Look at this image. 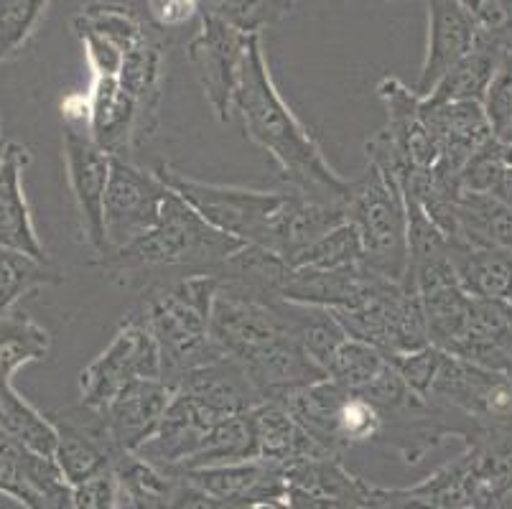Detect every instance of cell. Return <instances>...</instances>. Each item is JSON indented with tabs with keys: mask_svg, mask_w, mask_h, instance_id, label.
Here are the masks:
<instances>
[{
	"mask_svg": "<svg viewBox=\"0 0 512 509\" xmlns=\"http://www.w3.org/2000/svg\"><path fill=\"white\" fill-rule=\"evenodd\" d=\"M235 118L255 146L271 153L281 168L283 179L293 186L296 194L324 204H347L352 181L342 176L324 161L319 146L299 118L288 110L283 97L273 84L268 64H265L260 34H253L242 59L240 82L235 92Z\"/></svg>",
	"mask_w": 512,
	"mask_h": 509,
	"instance_id": "obj_1",
	"label": "cell"
},
{
	"mask_svg": "<svg viewBox=\"0 0 512 509\" xmlns=\"http://www.w3.org/2000/svg\"><path fill=\"white\" fill-rule=\"evenodd\" d=\"M220 273H189L156 283L146 291L130 319L141 321L161 352V380L176 390L189 372L222 357L212 344V303Z\"/></svg>",
	"mask_w": 512,
	"mask_h": 509,
	"instance_id": "obj_2",
	"label": "cell"
},
{
	"mask_svg": "<svg viewBox=\"0 0 512 509\" xmlns=\"http://www.w3.org/2000/svg\"><path fill=\"white\" fill-rule=\"evenodd\" d=\"M242 247L245 245L240 240L204 222L179 194L169 189V199L156 227L133 245L102 255L100 268L123 283L143 280L146 275L156 278L153 283H158V275L164 270L186 268L189 273L220 270Z\"/></svg>",
	"mask_w": 512,
	"mask_h": 509,
	"instance_id": "obj_3",
	"label": "cell"
},
{
	"mask_svg": "<svg viewBox=\"0 0 512 509\" xmlns=\"http://www.w3.org/2000/svg\"><path fill=\"white\" fill-rule=\"evenodd\" d=\"M156 176L174 194H179L204 222L240 240L242 245L260 247L276 255L288 194L204 184V181L189 179L169 163H158Z\"/></svg>",
	"mask_w": 512,
	"mask_h": 509,
	"instance_id": "obj_4",
	"label": "cell"
},
{
	"mask_svg": "<svg viewBox=\"0 0 512 509\" xmlns=\"http://www.w3.org/2000/svg\"><path fill=\"white\" fill-rule=\"evenodd\" d=\"M344 217L362 242V265L403 283L408 273V209L398 181L367 163L365 174L352 179Z\"/></svg>",
	"mask_w": 512,
	"mask_h": 509,
	"instance_id": "obj_5",
	"label": "cell"
},
{
	"mask_svg": "<svg viewBox=\"0 0 512 509\" xmlns=\"http://www.w3.org/2000/svg\"><path fill=\"white\" fill-rule=\"evenodd\" d=\"M332 314L337 316L347 336L372 344L388 359H398L431 344L421 298L403 283L388 280L365 303Z\"/></svg>",
	"mask_w": 512,
	"mask_h": 509,
	"instance_id": "obj_6",
	"label": "cell"
},
{
	"mask_svg": "<svg viewBox=\"0 0 512 509\" xmlns=\"http://www.w3.org/2000/svg\"><path fill=\"white\" fill-rule=\"evenodd\" d=\"M136 380H161V352L151 331L128 316L105 352L79 375V403L102 413Z\"/></svg>",
	"mask_w": 512,
	"mask_h": 509,
	"instance_id": "obj_7",
	"label": "cell"
},
{
	"mask_svg": "<svg viewBox=\"0 0 512 509\" xmlns=\"http://www.w3.org/2000/svg\"><path fill=\"white\" fill-rule=\"evenodd\" d=\"M166 199L169 186L156 171H143L128 158H113L105 191V255L148 235L161 219Z\"/></svg>",
	"mask_w": 512,
	"mask_h": 509,
	"instance_id": "obj_8",
	"label": "cell"
},
{
	"mask_svg": "<svg viewBox=\"0 0 512 509\" xmlns=\"http://www.w3.org/2000/svg\"><path fill=\"white\" fill-rule=\"evenodd\" d=\"M250 36L253 34H245L240 28L202 11L199 31L186 46V56L202 84L204 97L222 123L235 118V92Z\"/></svg>",
	"mask_w": 512,
	"mask_h": 509,
	"instance_id": "obj_9",
	"label": "cell"
},
{
	"mask_svg": "<svg viewBox=\"0 0 512 509\" xmlns=\"http://www.w3.org/2000/svg\"><path fill=\"white\" fill-rule=\"evenodd\" d=\"M67 181L79 214V230L97 255H105V191L113 156L92 140L87 125L64 123Z\"/></svg>",
	"mask_w": 512,
	"mask_h": 509,
	"instance_id": "obj_10",
	"label": "cell"
},
{
	"mask_svg": "<svg viewBox=\"0 0 512 509\" xmlns=\"http://www.w3.org/2000/svg\"><path fill=\"white\" fill-rule=\"evenodd\" d=\"M49 418L57 428L54 461L69 487L95 479L105 471H113L120 456H125L115 446L113 436L107 431L105 415L100 410L79 403L77 408L59 410Z\"/></svg>",
	"mask_w": 512,
	"mask_h": 509,
	"instance_id": "obj_11",
	"label": "cell"
},
{
	"mask_svg": "<svg viewBox=\"0 0 512 509\" xmlns=\"http://www.w3.org/2000/svg\"><path fill=\"white\" fill-rule=\"evenodd\" d=\"M479 41L477 18L464 0H428V49L413 90L428 97L436 84L472 54Z\"/></svg>",
	"mask_w": 512,
	"mask_h": 509,
	"instance_id": "obj_12",
	"label": "cell"
},
{
	"mask_svg": "<svg viewBox=\"0 0 512 509\" xmlns=\"http://www.w3.org/2000/svg\"><path fill=\"white\" fill-rule=\"evenodd\" d=\"M286 499L293 509H362L372 484L349 474L339 456H316L286 466Z\"/></svg>",
	"mask_w": 512,
	"mask_h": 509,
	"instance_id": "obj_13",
	"label": "cell"
},
{
	"mask_svg": "<svg viewBox=\"0 0 512 509\" xmlns=\"http://www.w3.org/2000/svg\"><path fill=\"white\" fill-rule=\"evenodd\" d=\"M388 283V278L372 273L365 265H349L337 270L291 268L283 278L281 298L301 306L327 308V311H344L365 303L375 291Z\"/></svg>",
	"mask_w": 512,
	"mask_h": 509,
	"instance_id": "obj_14",
	"label": "cell"
},
{
	"mask_svg": "<svg viewBox=\"0 0 512 509\" xmlns=\"http://www.w3.org/2000/svg\"><path fill=\"white\" fill-rule=\"evenodd\" d=\"M197 487L220 499L230 509H248L286 499V469L271 461H237V464L207 466V469L181 471Z\"/></svg>",
	"mask_w": 512,
	"mask_h": 509,
	"instance_id": "obj_15",
	"label": "cell"
},
{
	"mask_svg": "<svg viewBox=\"0 0 512 509\" xmlns=\"http://www.w3.org/2000/svg\"><path fill=\"white\" fill-rule=\"evenodd\" d=\"M174 387L164 380H136L118 392V398L102 410L107 431L120 454H136L138 448L158 431L171 400Z\"/></svg>",
	"mask_w": 512,
	"mask_h": 509,
	"instance_id": "obj_16",
	"label": "cell"
},
{
	"mask_svg": "<svg viewBox=\"0 0 512 509\" xmlns=\"http://www.w3.org/2000/svg\"><path fill=\"white\" fill-rule=\"evenodd\" d=\"M421 115L428 130L439 140V163L462 176V168L487 140L495 138L482 102H421Z\"/></svg>",
	"mask_w": 512,
	"mask_h": 509,
	"instance_id": "obj_17",
	"label": "cell"
},
{
	"mask_svg": "<svg viewBox=\"0 0 512 509\" xmlns=\"http://www.w3.org/2000/svg\"><path fill=\"white\" fill-rule=\"evenodd\" d=\"M29 163V148L21 143H8L0 163V250L21 252L34 260H49L36 235L26 191H23V171Z\"/></svg>",
	"mask_w": 512,
	"mask_h": 509,
	"instance_id": "obj_18",
	"label": "cell"
},
{
	"mask_svg": "<svg viewBox=\"0 0 512 509\" xmlns=\"http://www.w3.org/2000/svg\"><path fill=\"white\" fill-rule=\"evenodd\" d=\"M90 130L92 140L113 158H128L141 148L138 135V110L136 102L123 90L118 77H92L90 92Z\"/></svg>",
	"mask_w": 512,
	"mask_h": 509,
	"instance_id": "obj_19",
	"label": "cell"
},
{
	"mask_svg": "<svg viewBox=\"0 0 512 509\" xmlns=\"http://www.w3.org/2000/svg\"><path fill=\"white\" fill-rule=\"evenodd\" d=\"M377 95L388 110L385 130L390 133L398 151L403 153V158L421 171L434 168L441 158V148L421 115L423 97L395 77H385L377 84Z\"/></svg>",
	"mask_w": 512,
	"mask_h": 509,
	"instance_id": "obj_20",
	"label": "cell"
},
{
	"mask_svg": "<svg viewBox=\"0 0 512 509\" xmlns=\"http://www.w3.org/2000/svg\"><path fill=\"white\" fill-rule=\"evenodd\" d=\"M253 431V456L278 466H291L316 456H334L321 446L281 403H260L248 413Z\"/></svg>",
	"mask_w": 512,
	"mask_h": 509,
	"instance_id": "obj_21",
	"label": "cell"
},
{
	"mask_svg": "<svg viewBox=\"0 0 512 509\" xmlns=\"http://www.w3.org/2000/svg\"><path fill=\"white\" fill-rule=\"evenodd\" d=\"M123 90L133 97L138 110V135L141 146L153 138L161 115L166 84V51L151 34L130 49L123 59V69L118 74Z\"/></svg>",
	"mask_w": 512,
	"mask_h": 509,
	"instance_id": "obj_22",
	"label": "cell"
},
{
	"mask_svg": "<svg viewBox=\"0 0 512 509\" xmlns=\"http://www.w3.org/2000/svg\"><path fill=\"white\" fill-rule=\"evenodd\" d=\"M462 456L474 507L505 504L512 494V431H487L474 436Z\"/></svg>",
	"mask_w": 512,
	"mask_h": 509,
	"instance_id": "obj_23",
	"label": "cell"
},
{
	"mask_svg": "<svg viewBox=\"0 0 512 509\" xmlns=\"http://www.w3.org/2000/svg\"><path fill=\"white\" fill-rule=\"evenodd\" d=\"M176 390L189 392V395L207 403L209 408L217 410L225 418L245 415L258 408L260 403H265L253 387V382L248 380L245 370L227 357H217L204 364V367H199V370L189 372L176 385Z\"/></svg>",
	"mask_w": 512,
	"mask_h": 509,
	"instance_id": "obj_24",
	"label": "cell"
},
{
	"mask_svg": "<svg viewBox=\"0 0 512 509\" xmlns=\"http://www.w3.org/2000/svg\"><path fill=\"white\" fill-rule=\"evenodd\" d=\"M449 258L464 291L474 298L512 303V255L497 247L469 245L449 237Z\"/></svg>",
	"mask_w": 512,
	"mask_h": 509,
	"instance_id": "obj_25",
	"label": "cell"
},
{
	"mask_svg": "<svg viewBox=\"0 0 512 509\" xmlns=\"http://www.w3.org/2000/svg\"><path fill=\"white\" fill-rule=\"evenodd\" d=\"M347 387H342L339 382H334L332 377H324L319 382H311V385L301 387V390L291 392L288 398L281 400L283 408L299 420L301 426L327 448L329 454L339 456L342 459V448L337 441V420L339 410L347 403L349 398Z\"/></svg>",
	"mask_w": 512,
	"mask_h": 509,
	"instance_id": "obj_26",
	"label": "cell"
},
{
	"mask_svg": "<svg viewBox=\"0 0 512 509\" xmlns=\"http://www.w3.org/2000/svg\"><path fill=\"white\" fill-rule=\"evenodd\" d=\"M502 64H505L502 51H497L487 41H477L472 54L464 56L423 100L431 105H441V102H482L484 105V97L490 92L492 79L497 77Z\"/></svg>",
	"mask_w": 512,
	"mask_h": 509,
	"instance_id": "obj_27",
	"label": "cell"
},
{
	"mask_svg": "<svg viewBox=\"0 0 512 509\" xmlns=\"http://www.w3.org/2000/svg\"><path fill=\"white\" fill-rule=\"evenodd\" d=\"M51 334L23 311L0 314V380L13 382L21 367L39 362L49 354Z\"/></svg>",
	"mask_w": 512,
	"mask_h": 509,
	"instance_id": "obj_28",
	"label": "cell"
},
{
	"mask_svg": "<svg viewBox=\"0 0 512 509\" xmlns=\"http://www.w3.org/2000/svg\"><path fill=\"white\" fill-rule=\"evenodd\" d=\"M0 428L46 459H54L57 454V428L51 418L23 400L13 382L6 380H0Z\"/></svg>",
	"mask_w": 512,
	"mask_h": 509,
	"instance_id": "obj_29",
	"label": "cell"
},
{
	"mask_svg": "<svg viewBox=\"0 0 512 509\" xmlns=\"http://www.w3.org/2000/svg\"><path fill=\"white\" fill-rule=\"evenodd\" d=\"M253 456V431H250V418L245 415H232V418L220 420L202 446L189 456L181 469L174 471H189V469H207V466H222V464H237V461H250Z\"/></svg>",
	"mask_w": 512,
	"mask_h": 509,
	"instance_id": "obj_30",
	"label": "cell"
},
{
	"mask_svg": "<svg viewBox=\"0 0 512 509\" xmlns=\"http://www.w3.org/2000/svg\"><path fill=\"white\" fill-rule=\"evenodd\" d=\"M62 280L64 273L51 260H34L21 252L0 250V314L11 311L26 293L57 286Z\"/></svg>",
	"mask_w": 512,
	"mask_h": 509,
	"instance_id": "obj_31",
	"label": "cell"
},
{
	"mask_svg": "<svg viewBox=\"0 0 512 509\" xmlns=\"http://www.w3.org/2000/svg\"><path fill=\"white\" fill-rule=\"evenodd\" d=\"M390 367V359L372 344L349 336L329 362L327 375L352 392H365Z\"/></svg>",
	"mask_w": 512,
	"mask_h": 509,
	"instance_id": "obj_32",
	"label": "cell"
},
{
	"mask_svg": "<svg viewBox=\"0 0 512 509\" xmlns=\"http://www.w3.org/2000/svg\"><path fill=\"white\" fill-rule=\"evenodd\" d=\"M296 339H299V344L304 347V352L319 364L321 370L327 372L329 362H332L337 349L347 342L349 336L332 311L316 306H301L299 303Z\"/></svg>",
	"mask_w": 512,
	"mask_h": 509,
	"instance_id": "obj_33",
	"label": "cell"
},
{
	"mask_svg": "<svg viewBox=\"0 0 512 509\" xmlns=\"http://www.w3.org/2000/svg\"><path fill=\"white\" fill-rule=\"evenodd\" d=\"M362 263V242L349 222L339 224L332 232L306 247L291 260V268L337 270Z\"/></svg>",
	"mask_w": 512,
	"mask_h": 509,
	"instance_id": "obj_34",
	"label": "cell"
},
{
	"mask_svg": "<svg viewBox=\"0 0 512 509\" xmlns=\"http://www.w3.org/2000/svg\"><path fill=\"white\" fill-rule=\"evenodd\" d=\"M296 0H202V11L245 34H260L265 26L286 16Z\"/></svg>",
	"mask_w": 512,
	"mask_h": 509,
	"instance_id": "obj_35",
	"label": "cell"
},
{
	"mask_svg": "<svg viewBox=\"0 0 512 509\" xmlns=\"http://www.w3.org/2000/svg\"><path fill=\"white\" fill-rule=\"evenodd\" d=\"M79 23L90 26L92 31H97L100 36H105L110 44L118 46L123 54H128L130 49H136L143 39L148 36L146 26L141 23V18L130 8L123 6H105V3H90V6L82 8V13H77Z\"/></svg>",
	"mask_w": 512,
	"mask_h": 509,
	"instance_id": "obj_36",
	"label": "cell"
},
{
	"mask_svg": "<svg viewBox=\"0 0 512 509\" xmlns=\"http://www.w3.org/2000/svg\"><path fill=\"white\" fill-rule=\"evenodd\" d=\"M49 0H0V64L26 46Z\"/></svg>",
	"mask_w": 512,
	"mask_h": 509,
	"instance_id": "obj_37",
	"label": "cell"
},
{
	"mask_svg": "<svg viewBox=\"0 0 512 509\" xmlns=\"http://www.w3.org/2000/svg\"><path fill=\"white\" fill-rule=\"evenodd\" d=\"M505 143L500 138L487 140L462 168V189L472 194H495L502 174H505Z\"/></svg>",
	"mask_w": 512,
	"mask_h": 509,
	"instance_id": "obj_38",
	"label": "cell"
},
{
	"mask_svg": "<svg viewBox=\"0 0 512 509\" xmlns=\"http://www.w3.org/2000/svg\"><path fill=\"white\" fill-rule=\"evenodd\" d=\"M444 357L446 352H441L434 344H428V347L418 349V352L403 354V357L390 359V362L395 364V370L403 377V382L428 405V395H431V387H434L436 377H439Z\"/></svg>",
	"mask_w": 512,
	"mask_h": 509,
	"instance_id": "obj_39",
	"label": "cell"
},
{
	"mask_svg": "<svg viewBox=\"0 0 512 509\" xmlns=\"http://www.w3.org/2000/svg\"><path fill=\"white\" fill-rule=\"evenodd\" d=\"M72 26H74V34L79 36L82 46H85V56H87V64H90L92 77H118L125 59L123 51H120L115 44H110L105 36L92 31L90 26L79 23L77 18L72 21Z\"/></svg>",
	"mask_w": 512,
	"mask_h": 509,
	"instance_id": "obj_40",
	"label": "cell"
},
{
	"mask_svg": "<svg viewBox=\"0 0 512 509\" xmlns=\"http://www.w3.org/2000/svg\"><path fill=\"white\" fill-rule=\"evenodd\" d=\"M484 112L490 118L495 138L505 140L512 130V62H505L492 79L490 92L484 97Z\"/></svg>",
	"mask_w": 512,
	"mask_h": 509,
	"instance_id": "obj_41",
	"label": "cell"
},
{
	"mask_svg": "<svg viewBox=\"0 0 512 509\" xmlns=\"http://www.w3.org/2000/svg\"><path fill=\"white\" fill-rule=\"evenodd\" d=\"M72 502L77 509H120L118 476L113 471L87 479L72 487Z\"/></svg>",
	"mask_w": 512,
	"mask_h": 509,
	"instance_id": "obj_42",
	"label": "cell"
},
{
	"mask_svg": "<svg viewBox=\"0 0 512 509\" xmlns=\"http://www.w3.org/2000/svg\"><path fill=\"white\" fill-rule=\"evenodd\" d=\"M146 13L158 31H179L202 16V0H146Z\"/></svg>",
	"mask_w": 512,
	"mask_h": 509,
	"instance_id": "obj_43",
	"label": "cell"
},
{
	"mask_svg": "<svg viewBox=\"0 0 512 509\" xmlns=\"http://www.w3.org/2000/svg\"><path fill=\"white\" fill-rule=\"evenodd\" d=\"M161 469V466H158ZM174 474V487H171L169 499H166V507L164 509H230L227 504H222L220 499H214L212 494L204 492L202 487L189 479L186 474L174 469H166Z\"/></svg>",
	"mask_w": 512,
	"mask_h": 509,
	"instance_id": "obj_44",
	"label": "cell"
},
{
	"mask_svg": "<svg viewBox=\"0 0 512 509\" xmlns=\"http://www.w3.org/2000/svg\"><path fill=\"white\" fill-rule=\"evenodd\" d=\"M0 494H6V497H11L13 502H18L26 509H46L44 494L26 476L3 464H0Z\"/></svg>",
	"mask_w": 512,
	"mask_h": 509,
	"instance_id": "obj_45",
	"label": "cell"
},
{
	"mask_svg": "<svg viewBox=\"0 0 512 509\" xmlns=\"http://www.w3.org/2000/svg\"><path fill=\"white\" fill-rule=\"evenodd\" d=\"M372 509H441L413 489H380L370 487Z\"/></svg>",
	"mask_w": 512,
	"mask_h": 509,
	"instance_id": "obj_46",
	"label": "cell"
},
{
	"mask_svg": "<svg viewBox=\"0 0 512 509\" xmlns=\"http://www.w3.org/2000/svg\"><path fill=\"white\" fill-rule=\"evenodd\" d=\"M492 196H497L500 202L510 204V207H512V166L505 168V174H502L500 184H497L495 194H492Z\"/></svg>",
	"mask_w": 512,
	"mask_h": 509,
	"instance_id": "obj_47",
	"label": "cell"
},
{
	"mask_svg": "<svg viewBox=\"0 0 512 509\" xmlns=\"http://www.w3.org/2000/svg\"><path fill=\"white\" fill-rule=\"evenodd\" d=\"M248 509H293V507L286 502H268V504H258V507H248Z\"/></svg>",
	"mask_w": 512,
	"mask_h": 509,
	"instance_id": "obj_48",
	"label": "cell"
},
{
	"mask_svg": "<svg viewBox=\"0 0 512 509\" xmlns=\"http://www.w3.org/2000/svg\"><path fill=\"white\" fill-rule=\"evenodd\" d=\"M505 161L507 166H512V143H505Z\"/></svg>",
	"mask_w": 512,
	"mask_h": 509,
	"instance_id": "obj_49",
	"label": "cell"
},
{
	"mask_svg": "<svg viewBox=\"0 0 512 509\" xmlns=\"http://www.w3.org/2000/svg\"><path fill=\"white\" fill-rule=\"evenodd\" d=\"M472 509H502V504H482V507H472Z\"/></svg>",
	"mask_w": 512,
	"mask_h": 509,
	"instance_id": "obj_50",
	"label": "cell"
},
{
	"mask_svg": "<svg viewBox=\"0 0 512 509\" xmlns=\"http://www.w3.org/2000/svg\"><path fill=\"white\" fill-rule=\"evenodd\" d=\"M6 146H8V143L3 140V135H0V151H6Z\"/></svg>",
	"mask_w": 512,
	"mask_h": 509,
	"instance_id": "obj_51",
	"label": "cell"
},
{
	"mask_svg": "<svg viewBox=\"0 0 512 509\" xmlns=\"http://www.w3.org/2000/svg\"><path fill=\"white\" fill-rule=\"evenodd\" d=\"M507 308H510V321H512V303H507Z\"/></svg>",
	"mask_w": 512,
	"mask_h": 509,
	"instance_id": "obj_52",
	"label": "cell"
},
{
	"mask_svg": "<svg viewBox=\"0 0 512 509\" xmlns=\"http://www.w3.org/2000/svg\"><path fill=\"white\" fill-rule=\"evenodd\" d=\"M3 153H6V151H0V163H3Z\"/></svg>",
	"mask_w": 512,
	"mask_h": 509,
	"instance_id": "obj_53",
	"label": "cell"
},
{
	"mask_svg": "<svg viewBox=\"0 0 512 509\" xmlns=\"http://www.w3.org/2000/svg\"><path fill=\"white\" fill-rule=\"evenodd\" d=\"M362 509H372V504H370V502H367V507H362Z\"/></svg>",
	"mask_w": 512,
	"mask_h": 509,
	"instance_id": "obj_54",
	"label": "cell"
}]
</instances>
